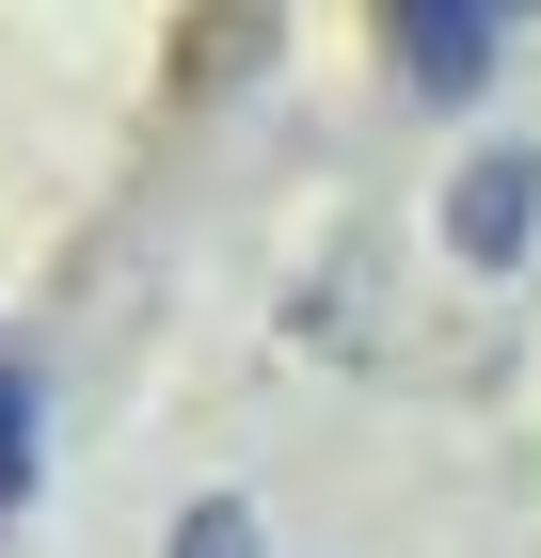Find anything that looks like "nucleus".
Masks as SVG:
<instances>
[{
    "label": "nucleus",
    "mask_w": 541,
    "mask_h": 558,
    "mask_svg": "<svg viewBox=\"0 0 541 558\" xmlns=\"http://www.w3.org/2000/svg\"><path fill=\"white\" fill-rule=\"evenodd\" d=\"M382 33H398V81L415 96H478L494 48L526 33V0H382Z\"/></svg>",
    "instance_id": "obj_1"
},
{
    "label": "nucleus",
    "mask_w": 541,
    "mask_h": 558,
    "mask_svg": "<svg viewBox=\"0 0 541 558\" xmlns=\"http://www.w3.org/2000/svg\"><path fill=\"white\" fill-rule=\"evenodd\" d=\"M526 240H541V160H526V144H478V160L446 175V256L509 271Z\"/></svg>",
    "instance_id": "obj_2"
},
{
    "label": "nucleus",
    "mask_w": 541,
    "mask_h": 558,
    "mask_svg": "<svg viewBox=\"0 0 541 558\" xmlns=\"http://www.w3.org/2000/svg\"><path fill=\"white\" fill-rule=\"evenodd\" d=\"M160 558H255V511H239V495H208V511H175Z\"/></svg>",
    "instance_id": "obj_3"
},
{
    "label": "nucleus",
    "mask_w": 541,
    "mask_h": 558,
    "mask_svg": "<svg viewBox=\"0 0 541 558\" xmlns=\"http://www.w3.org/2000/svg\"><path fill=\"white\" fill-rule=\"evenodd\" d=\"M33 430H48V415H33V367H0V495L33 478Z\"/></svg>",
    "instance_id": "obj_4"
}]
</instances>
